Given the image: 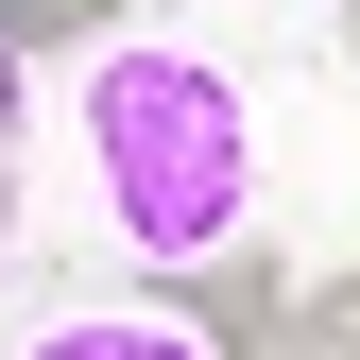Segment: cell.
<instances>
[{"label": "cell", "instance_id": "1", "mask_svg": "<svg viewBox=\"0 0 360 360\" xmlns=\"http://www.w3.org/2000/svg\"><path fill=\"white\" fill-rule=\"evenodd\" d=\"M86 172H103L120 240H138L155 275H189V257H223L240 206H257V120H240V86L206 52L120 34V52H86Z\"/></svg>", "mask_w": 360, "mask_h": 360}, {"label": "cell", "instance_id": "2", "mask_svg": "<svg viewBox=\"0 0 360 360\" xmlns=\"http://www.w3.org/2000/svg\"><path fill=\"white\" fill-rule=\"evenodd\" d=\"M18 360H223V343L189 326V309H52Z\"/></svg>", "mask_w": 360, "mask_h": 360}, {"label": "cell", "instance_id": "3", "mask_svg": "<svg viewBox=\"0 0 360 360\" xmlns=\"http://www.w3.org/2000/svg\"><path fill=\"white\" fill-rule=\"evenodd\" d=\"M18 155H34V103H18V52H0V223H18Z\"/></svg>", "mask_w": 360, "mask_h": 360}, {"label": "cell", "instance_id": "4", "mask_svg": "<svg viewBox=\"0 0 360 360\" xmlns=\"http://www.w3.org/2000/svg\"><path fill=\"white\" fill-rule=\"evenodd\" d=\"M103 18V0H0V52H18V34H86Z\"/></svg>", "mask_w": 360, "mask_h": 360}]
</instances>
